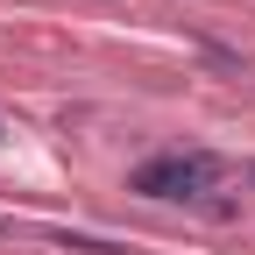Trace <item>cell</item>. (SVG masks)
Instances as JSON below:
<instances>
[{
  "instance_id": "6da1fadb",
  "label": "cell",
  "mask_w": 255,
  "mask_h": 255,
  "mask_svg": "<svg viewBox=\"0 0 255 255\" xmlns=\"http://www.w3.org/2000/svg\"><path fill=\"white\" fill-rule=\"evenodd\" d=\"M142 191V199H206V191L220 184V156L206 149H177V156H149V163L128 177Z\"/></svg>"
},
{
  "instance_id": "7a4b0ae2",
  "label": "cell",
  "mask_w": 255,
  "mask_h": 255,
  "mask_svg": "<svg viewBox=\"0 0 255 255\" xmlns=\"http://www.w3.org/2000/svg\"><path fill=\"white\" fill-rule=\"evenodd\" d=\"M57 248H78V255H121V241H100V234H57Z\"/></svg>"
},
{
  "instance_id": "3957f363",
  "label": "cell",
  "mask_w": 255,
  "mask_h": 255,
  "mask_svg": "<svg viewBox=\"0 0 255 255\" xmlns=\"http://www.w3.org/2000/svg\"><path fill=\"white\" fill-rule=\"evenodd\" d=\"M0 234H7V220H0Z\"/></svg>"
}]
</instances>
